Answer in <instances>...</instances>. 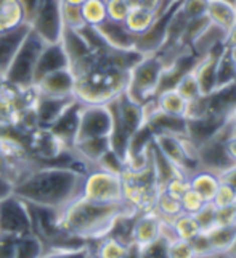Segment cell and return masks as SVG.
<instances>
[{
	"instance_id": "obj_2",
	"label": "cell",
	"mask_w": 236,
	"mask_h": 258,
	"mask_svg": "<svg viewBox=\"0 0 236 258\" xmlns=\"http://www.w3.org/2000/svg\"><path fill=\"white\" fill-rule=\"evenodd\" d=\"M135 210L126 202L98 204L79 196L60 210V226L84 242H95L108 236L121 216L134 215Z\"/></svg>"
},
{
	"instance_id": "obj_22",
	"label": "cell",
	"mask_w": 236,
	"mask_h": 258,
	"mask_svg": "<svg viewBox=\"0 0 236 258\" xmlns=\"http://www.w3.org/2000/svg\"><path fill=\"white\" fill-rule=\"evenodd\" d=\"M109 149H111L109 137H92V139H82V141H77L74 145H72V152H74L82 161H85L90 168H95L96 161H98Z\"/></svg>"
},
{
	"instance_id": "obj_43",
	"label": "cell",
	"mask_w": 236,
	"mask_h": 258,
	"mask_svg": "<svg viewBox=\"0 0 236 258\" xmlns=\"http://www.w3.org/2000/svg\"><path fill=\"white\" fill-rule=\"evenodd\" d=\"M167 256L169 258H196L194 250L188 240L175 239L167 242Z\"/></svg>"
},
{
	"instance_id": "obj_17",
	"label": "cell",
	"mask_w": 236,
	"mask_h": 258,
	"mask_svg": "<svg viewBox=\"0 0 236 258\" xmlns=\"http://www.w3.org/2000/svg\"><path fill=\"white\" fill-rule=\"evenodd\" d=\"M207 115L222 119H230L236 111V83L217 87L214 92L206 95Z\"/></svg>"
},
{
	"instance_id": "obj_34",
	"label": "cell",
	"mask_w": 236,
	"mask_h": 258,
	"mask_svg": "<svg viewBox=\"0 0 236 258\" xmlns=\"http://www.w3.org/2000/svg\"><path fill=\"white\" fill-rule=\"evenodd\" d=\"M172 226L175 229V234L178 239H183V240H191L196 234L201 232L199 226L194 220L193 215H188V213H180L178 216H175L172 220Z\"/></svg>"
},
{
	"instance_id": "obj_42",
	"label": "cell",
	"mask_w": 236,
	"mask_h": 258,
	"mask_svg": "<svg viewBox=\"0 0 236 258\" xmlns=\"http://www.w3.org/2000/svg\"><path fill=\"white\" fill-rule=\"evenodd\" d=\"M190 244H191V247L194 250V255H196V258H212V256L217 255L206 232L196 234V236L190 240Z\"/></svg>"
},
{
	"instance_id": "obj_48",
	"label": "cell",
	"mask_w": 236,
	"mask_h": 258,
	"mask_svg": "<svg viewBox=\"0 0 236 258\" xmlns=\"http://www.w3.org/2000/svg\"><path fill=\"white\" fill-rule=\"evenodd\" d=\"M20 237L0 234V258H13L16 250V242Z\"/></svg>"
},
{
	"instance_id": "obj_53",
	"label": "cell",
	"mask_w": 236,
	"mask_h": 258,
	"mask_svg": "<svg viewBox=\"0 0 236 258\" xmlns=\"http://www.w3.org/2000/svg\"><path fill=\"white\" fill-rule=\"evenodd\" d=\"M220 181H225V182H228L231 184L233 187H236V165H233L228 171H225L222 176H220Z\"/></svg>"
},
{
	"instance_id": "obj_33",
	"label": "cell",
	"mask_w": 236,
	"mask_h": 258,
	"mask_svg": "<svg viewBox=\"0 0 236 258\" xmlns=\"http://www.w3.org/2000/svg\"><path fill=\"white\" fill-rule=\"evenodd\" d=\"M80 12H82V18L87 26L96 28L104 20H108L104 0H85V2L80 5Z\"/></svg>"
},
{
	"instance_id": "obj_47",
	"label": "cell",
	"mask_w": 236,
	"mask_h": 258,
	"mask_svg": "<svg viewBox=\"0 0 236 258\" xmlns=\"http://www.w3.org/2000/svg\"><path fill=\"white\" fill-rule=\"evenodd\" d=\"M138 258H169L167 256V240L159 237L156 242L138 248Z\"/></svg>"
},
{
	"instance_id": "obj_61",
	"label": "cell",
	"mask_w": 236,
	"mask_h": 258,
	"mask_svg": "<svg viewBox=\"0 0 236 258\" xmlns=\"http://www.w3.org/2000/svg\"><path fill=\"white\" fill-rule=\"evenodd\" d=\"M234 7H236V4H234Z\"/></svg>"
},
{
	"instance_id": "obj_35",
	"label": "cell",
	"mask_w": 236,
	"mask_h": 258,
	"mask_svg": "<svg viewBox=\"0 0 236 258\" xmlns=\"http://www.w3.org/2000/svg\"><path fill=\"white\" fill-rule=\"evenodd\" d=\"M40 258H93V250L90 244L68 248H50L45 250Z\"/></svg>"
},
{
	"instance_id": "obj_27",
	"label": "cell",
	"mask_w": 236,
	"mask_h": 258,
	"mask_svg": "<svg viewBox=\"0 0 236 258\" xmlns=\"http://www.w3.org/2000/svg\"><path fill=\"white\" fill-rule=\"evenodd\" d=\"M154 20H156V15L153 12L145 10L142 7H137V8H130L129 10V15L124 20V24L134 36H140L145 31L150 29Z\"/></svg>"
},
{
	"instance_id": "obj_14",
	"label": "cell",
	"mask_w": 236,
	"mask_h": 258,
	"mask_svg": "<svg viewBox=\"0 0 236 258\" xmlns=\"http://www.w3.org/2000/svg\"><path fill=\"white\" fill-rule=\"evenodd\" d=\"M64 68H69V60L66 50L61 42L58 44H47L44 50L40 52V56L36 64L34 71V84H37L40 79L45 78L47 75L55 71H60Z\"/></svg>"
},
{
	"instance_id": "obj_4",
	"label": "cell",
	"mask_w": 236,
	"mask_h": 258,
	"mask_svg": "<svg viewBox=\"0 0 236 258\" xmlns=\"http://www.w3.org/2000/svg\"><path fill=\"white\" fill-rule=\"evenodd\" d=\"M162 71H164V64H162L159 55H145L129 73L126 94L142 105L148 102L158 92Z\"/></svg>"
},
{
	"instance_id": "obj_18",
	"label": "cell",
	"mask_w": 236,
	"mask_h": 258,
	"mask_svg": "<svg viewBox=\"0 0 236 258\" xmlns=\"http://www.w3.org/2000/svg\"><path fill=\"white\" fill-rule=\"evenodd\" d=\"M96 31L100 32V36L109 47L117 48V50H135V39L124 23L104 20L101 24L96 26Z\"/></svg>"
},
{
	"instance_id": "obj_3",
	"label": "cell",
	"mask_w": 236,
	"mask_h": 258,
	"mask_svg": "<svg viewBox=\"0 0 236 258\" xmlns=\"http://www.w3.org/2000/svg\"><path fill=\"white\" fill-rule=\"evenodd\" d=\"M47 44L40 39L34 31L29 29L28 36L24 37L18 52L15 53L10 67L7 68L4 79L20 89L34 86V71L36 64Z\"/></svg>"
},
{
	"instance_id": "obj_44",
	"label": "cell",
	"mask_w": 236,
	"mask_h": 258,
	"mask_svg": "<svg viewBox=\"0 0 236 258\" xmlns=\"http://www.w3.org/2000/svg\"><path fill=\"white\" fill-rule=\"evenodd\" d=\"M106 5V16L111 21L124 23L126 16L129 15L130 7L127 5L126 0H104Z\"/></svg>"
},
{
	"instance_id": "obj_1",
	"label": "cell",
	"mask_w": 236,
	"mask_h": 258,
	"mask_svg": "<svg viewBox=\"0 0 236 258\" xmlns=\"http://www.w3.org/2000/svg\"><path fill=\"white\" fill-rule=\"evenodd\" d=\"M85 174L69 166H36L15 184L13 194L26 204L61 210L82 192Z\"/></svg>"
},
{
	"instance_id": "obj_56",
	"label": "cell",
	"mask_w": 236,
	"mask_h": 258,
	"mask_svg": "<svg viewBox=\"0 0 236 258\" xmlns=\"http://www.w3.org/2000/svg\"><path fill=\"white\" fill-rule=\"evenodd\" d=\"M61 2H64V4H69V5H76V7H80L82 5L85 0H61Z\"/></svg>"
},
{
	"instance_id": "obj_8",
	"label": "cell",
	"mask_w": 236,
	"mask_h": 258,
	"mask_svg": "<svg viewBox=\"0 0 236 258\" xmlns=\"http://www.w3.org/2000/svg\"><path fill=\"white\" fill-rule=\"evenodd\" d=\"M32 232L29 205L15 194L0 202V234L23 237Z\"/></svg>"
},
{
	"instance_id": "obj_7",
	"label": "cell",
	"mask_w": 236,
	"mask_h": 258,
	"mask_svg": "<svg viewBox=\"0 0 236 258\" xmlns=\"http://www.w3.org/2000/svg\"><path fill=\"white\" fill-rule=\"evenodd\" d=\"M231 136H233V129L228 119L220 131H218L217 136H214L212 139H209L207 142L199 145L198 147L199 169L210 171L220 177L225 171H228L233 165H236L230 158L228 152H226V145H225L226 139H230Z\"/></svg>"
},
{
	"instance_id": "obj_54",
	"label": "cell",
	"mask_w": 236,
	"mask_h": 258,
	"mask_svg": "<svg viewBox=\"0 0 236 258\" xmlns=\"http://www.w3.org/2000/svg\"><path fill=\"white\" fill-rule=\"evenodd\" d=\"M225 145H226V152H228L230 158L236 163V136H231L230 139H226Z\"/></svg>"
},
{
	"instance_id": "obj_60",
	"label": "cell",
	"mask_w": 236,
	"mask_h": 258,
	"mask_svg": "<svg viewBox=\"0 0 236 258\" xmlns=\"http://www.w3.org/2000/svg\"><path fill=\"white\" fill-rule=\"evenodd\" d=\"M212 258H225L223 255H215V256H212Z\"/></svg>"
},
{
	"instance_id": "obj_28",
	"label": "cell",
	"mask_w": 236,
	"mask_h": 258,
	"mask_svg": "<svg viewBox=\"0 0 236 258\" xmlns=\"http://www.w3.org/2000/svg\"><path fill=\"white\" fill-rule=\"evenodd\" d=\"M207 237L212 244L217 255H223L225 250L228 248L233 240L236 239V223L234 224H226V226H218L215 224L212 229L207 231Z\"/></svg>"
},
{
	"instance_id": "obj_37",
	"label": "cell",
	"mask_w": 236,
	"mask_h": 258,
	"mask_svg": "<svg viewBox=\"0 0 236 258\" xmlns=\"http://www.w3.org/2000/svg\"><path fill=\"white\" fill-rule=\"evenodd\" d=\"M95 168H100V169H103V171L122 176V173L126 171V161L122 157H119L114 150L109 149L98 161H96Z\"/></svg>"
},
{
	"instance_id": "obj_52",
	"label": "cell",
	"mask_w": 236,
	"mask_h": 258,
	"mask_svg": "<svg viewBox=\"0 0 236 258\" xmlns=\"http://www.w3.org/2000/svg\"><path fill=\"white\" fill-rule=\"evenodd\" d=\"M225 47L226 48H234L236 47V23L233 26L226 31V36H225Z\"/></svg>"
},
{
	"instance_id": "obj_58",
	"label": "cell",
	"mask_w": 236,
	"mask_h": 258,
	"mask_svg": "<svg viewBox=\"0 0 236 258\" xmlns=\"http://www.w3.org/2000/svg\"><path fill=\"white\" fill-rule=\"evenodd\" d=\"M230 123H231V129H233V136H236V111L233 113V116L230 118Z\"/></svg>"
},
{
	"instance_id": "obj_31",
	"label": "cell",
	"mask_w": 236,
	"mask_h": 258,
	"mask_svg": "<svg viewBox=\"0 0 236 258\" xmlns=\"http://www.w3.org/2000/svg\"><path fill=\"white\" fill-rule=\"evenodd\" d=\"M154 212L158 213V216L161 220H167V221H172L175 216H178L182 213V205H180V200L169 196L166 190H159L156 202H154Z\"/></svg>"
},
{
	"instance_id": "obj_20",
	"label": "cell",
	"mask_w": 236,
	"mask_h": 258,
	"mask_svg": "<svg viewBox=\"0 0 236 258\" xmlns=\"http://www.w3.org/2000/svg\"><path fill=\"white\" fill-rule=\"evenodd\" d=\"M29 29V24L23 23L13 29L0 32V71H2V75H5L7 68L10 67L15 53L18 52V48L23 44L24 37L28 36Z\"/></svg>"
},
{
	"instance_id": "obj_46",
	"label": "cell",
	"mask_w": 236,
	"mask_h": 258,
	"mask_svg": "<svg viewBox=\"0 0 236 258\" xmlns=\"http://www.w3.org/2000/svg\"><path fill=\"white\" fill-rule=\"evenodd\" d=\"M204 204H206V202L202 200V197L199 196V194L194 192L193 189L186 190L182 196V199H180L182 213H188V215H194Z\"/></svg>"
},
{
	"instance_id": "obj_62",
	"label": "cell",
	"mask_w": 236,
	"mask_h": 258,
	"mask_svg": "<svg viewBox=\"0 0 236 258\" xmlns=\"http://www.w3.org/2000/svg\"><path fill=\"white\" fill-rule=\"evenodd\" d=\"M177 2H178V0H177Z\"/></svg>"
},
{
	"instance_id": "obj_5",
	"label": "cell",
	"mask_w": 236,
	"mask_h": 258,
	"mask_svg": "<svg viewBox=\"0 0 236 258\" xmlns=\"http://www.w3.org/2000/svg\"><path fill=\"white\" fill-rule=\"evenodd\" d=\"M153 144L185 176H190L199 169L198 147L186 137L172 134H156L153 137Z\"/></svg>"
},
{
	"instance_id": "obj_29",
	"label": "cell",
	"mask_w": 236,
	"mask_h": 258,
	"mask_svg": "<svg viewBox=\"0 0 236 258\" xmlns=\"http://www.w3.org/2000/svg\"><path fill=\"white\" fill-rule=\"evenodd\" d=\"M24 23L18 0H0V32L13 29Z\"/></svg>"
},
{
	"instance_id": "obj_38",
	"label": "cell",
	"mask_w": 236,
	"mask_h": 258,
	"mask_svg": "<svg viewBox=\"0 0 236 258\" xmlns=\"http://www.w3.org/2000/svg\"><path fill=\"white\" fill-rule=\"evenodd\" d=\"M194 220H196L201 232H207L215 226V218H217V207L212 202H206L196 213L193 215Z\"/></svg>"
},
{
	"instance_id": "obj_23",
	"label": "cell",
	"mask_w": 236,
	"mask_h": 258,
	"mask_svg": "<svg viewBox=\"0 0 236 258\" xmlns=\"http://www.w3.org/2000/svg\"><path fill=\"white\" fill-rule=\"evenodd\" d=\"M188 181L190 189L199 194L204 202H212L218 185H220V177L210 171H204V169H198V171L190 174Z\"/></svg>"
},
{
	"instance_id": "obj_13",
	"label": "cell",
	"mask_w": 236,
	"mask_h": 258,
	"mask_svg": "<svg viewBox=\"0 0 236 258\" xmlns=\"http://www.w3.org/2000/svg\"><path fill=\"white\" fill-rule=\"evenodd\" d=\"M76 97H50L39 92V99L34 105V113L39 127L50 129L52 124L61 116V113L68 108V105Z\"/></svg>"
},
{
	"instance_id": "obj_39",
	"label": "cell",
	"mask_w": 236,
	"mask_h": 258,
	"mask_svg": "<svg viewBox=\"0 0 236 258\" xmlns=\"http://www.w3.org/2000/svg\"><path fill=\"white\" fill-rule=\"evenodd\" d=\"M61 18L66 29H80L82 26H85L80 7L61 2Z\"/></svg>"
},
{
	"instance_id": "obj_26",
	"label": "cell",
	"mask_w": 236,
	"mask_h": 258,
	"mask_svg": "<svg viewBox=\"0 0 236 258\" xmlns=\"http://www.w3.org/2000/svg\"><path fill=\"white\" fill-rule=\"evenodd\" d=\"M154 99H156V105H158L159 111L166 113V115L185 118L186 105H188V102H186L183 97L175 91V89L162 91V92L154 95Z\"/></svg>"
},
{
	"instance_id": "obj_45",
	"label": "cell",
	"mask_w": 236,
	"mask_h": 258,
	"mask_svg": "<svg viewBox=\"0 0 236 258\" xmlns=\"http://www.w3.org/2000/svg\"><path fill=\"white\" fill-rule=\"evenodd\" d=\"M188 189H190V181H188V176H185V174L174 176L172 179L167 181L164 187H162V190H166L169 196H172L178 200L182 199V196Z\"/></svg>"
},
{
	"instance_id": "obj_36",
	"label": "cell",
	"mask_w": 236,
	"mask_h": 258,
	"mask_svg": "<svg viewBox=\"0 0 236 258\" xmlns=\"http://www.w3.org/2000/svg\"><path fill=\"white\" fill-rule=\"evenodd\" d=\"M174 89L183 97L186 102H193V100H196L198 97L202 95L198 81H196V78H194V75H193V71L188 73V75H185L180 81H178L177 86Z\"/></svg>"
},
{
	"instance_id": "obj_11",
	"label": "cell",
	"mask_w": 236,
	"mask_h": 258,
	"mask_svg": "<svg viewBox=\"0 0 236 258\" xmlns=\"http://www.w3.org/2000/svg\"><path fill=\"white\" fill-rule=\"evenodd\" d=\"M84 105L77 99L72 100L68 108L61 113V116L52 124L50 131L58 137L63 142L66 149L72 150V145L76 142L77 131H79V123H80V111H82Z\"/></svg>"
},
{
	"instance_id": "obj_6",
	"label": "cell",
	"mask_w": 236,
	"mask_h": 258,
	"mask_svg": "<svg viewBox=\"0 0 236 258\" xmlns=\"http://www.w3.org/2000/svg\"><path fill=\"white\" fill-rule=\"evenodd\" d=\"M80 196L87 200L98 202V204H119V202H124L122 176L103 171L100 168H92L84 177Z\"/></svg>"
},
{
	"instance_id": "obj_30",
	"label": "cell",
	"mask_w": 236,
	"mask_h": 258,
	"mask_svg": "<svg viewBox=\"0 0 236 258\" xmlns=\"http://www.w3.org/2000/svg\"><path fill=\"white\" fill-rule=\"evenodd\" d=\"M236 83V60L230 48H223L217 60V87Z\"/></svg>"
},
{
	"instance_id": "obj_21",
	"label": "cell",
	"mask_w": 236,
	"mask_h": 258,
	"mask_svg": "<svg viewBox=\"0 0 236 258\" xmlns=\"http://www.w3.org/2000/svg\"><path fill=\"white\" fill-rule=\"evenodd\" d=\"M145 124L151 129V133L154 136L156 134H172V136L186 137V118L166 115V113L156 110L153 115L146 118Z\"/></svg>"
},
{
	"instance_id": "obj_12",
	"label": "cell",
	"mask_w": 236,
	"mask_h": 258,
	"mask_svg": "<svg viewBox=\"0 0 236 258\" xmlns=\"http://www.w3.org/2000/svg\"><path fill=\"white\" fill-rule=\"evenodd\" d=\"M130 237H132V245L137 248H143L156 242L161 237V218L158 213L154 210L137 213L134 218Z\"/></svg>"
},
{
	"instance_id": "obj_9",
	"label": "cell",
	"mask_w": 236,
	"mask_h": 258,
	"mask_svg": "<svg viewBox=\"0 0 236 258\" xmlns=\"http://www.w3.org/2000/svg\"><path fill=\"white\" fill-rule=\"evenodd\" d=\"M29 26L45 44L61 42L64 31L61 18V0H44L34 18L29 21Z\"/></svg>"
},
{
	"instance_id": "obj_10",
	"label": "cell",
	"mask_w": 236,
	"mask_h": 258,
	"mask_svg": "<svg viewBox=\"0 0 236 258\" xmlns=\"http://www.w3.org/2000/svg\"><path fill=\"white\" fill-rule=\"evenodd\" d=\"M111 131L112 115L108 105H84L82 111H80L76 142L82 139H92V137H109Z\"/></svg>"
},
{
	"instance_id": "obj_51",
	"label": "cell",
	"mask_w": 236,
	"mask_h": 258,
	"mask_svg": "<svg viewBox=\"0 0 236 258\" xmlns=\"http://www.w3.org/2000/svg\"><path fill=\"white\" fill-rule=\"evenodd\" d=\"M13 189H15V184L8 179L5 174L0 173V202L7 197L13 196Z\"/></svg>"
},
{
	"instance_id": "obj_24",
	"label": "cell",
	"mask_w": 236,
	"mask_h": 258,
	"mask_svg": "<svg viewBox=\"0 0 236 258\" xmlns=\"http://www.w3.org/2000/svg\"><path fill=\"white\" fill-rule=\"evenodd\" d=\"M206 16L210 23L228 31L236 23V7L228 2H223V0H209Z\"/></svg>"
},
{
	"instance_id": "obj_25",
	"label": "cell",
	"mask_w": 236,
	"mask_h": 258,
	"mask_svg": "<svg viewBox=\"0 0 236 258\" xmlns=\"http://www.w3.org/2000/svg\"><path fill=\"white\" fill-rule=\"evenodd\" d=\"M93 258H127L132 245L126 244L112 236H104L100 240H95Z\"/></svg>"
},
{
	"instance_id": "obj_41",
	"label": "cell",
	"mask_w": 236,
	"mask_h": 258,
	"mask_svg": "<svg viewBox=\"0 0 236 258\" xmlns=\"http://www.w3.org/2000/svg\"><path fill=\"white\" fill-rule=\"evenodd\" d=\"M207 5L209 0H180V12L186 16L188 20L201 18L206 16L207 13Z\"/></svg>"
},
{
	"instance_id": "obj_49",
	"label": "cell",
	"mask_w": 236,
	"mask_h": 258,
	"mask_svg": "<svg viewBox=\"0 0 236 258\" xmlns=\"http://www.w3.org/2000/svg\"><path fill=\"white\" fill-rule=\"evenodd\" d=\"M236 223V208L233 207H222L217 208V218L215 224L218 226H226V224H234Z\"/></svg>"
},
{
	"instance_id": "obj_19",
	"label": "cell",
	"mask_w": 236,
	"mask_h": 258,
	"mask_svg": "<svg viewBox=\"0 0 236 258\" xmlns=\"http://www.w3.org/2000/svg\"><path fill=\"white\" fill-rule=\"evenodd\" d=\"M223 48L225 47H220L217 50L207 53L206 56H202L193 70V75L198 81L202 95H209L217 89V60L223 52Z\"/></svg>"
},
{
	"instance_id": "obj_16",
	"label": "cell",
	"mask_w": 236,
	"mask_h": 258,
	"mask_svg": "<svg viewBox=\"0 0 236 258\" xmlns=\"http://www.w3.org/2000/svg\"><path fill=\"white\" fill-rule=\"evenodd\" d=\"M226 121L228 119L217 118L214 115L186 119V139L193 142L196 147H199L201 144H204L209 139H212L214 136H217Z\"/></svg>"
},
{
	"instance_id": "obj_55",
	"label": "cell",
	"mask_w": 236,
	"mask_h": 258,
	"mask_svg": "<svg viewBox=\"0 0 236 258\" xmlns=\"http://www.w3.org/2000/svg\"><path fill=\"white\" fill-rule=\"evenodd\" d=\"M223 256H225V258H236V239L233 240V244L225 250Z\"/></svg>"
},
{
	"instance_id": "obj_57",
	"label": "cell",
	"mask_w": 236,
	"mask_h": 258,
	"mask_svg": "<svg viewBox=\"0 0 236 258\" xmlns=\"http://www.w3.org/2000/svg\"><path fill=\"white\" fill-rule=\"evenodd\" d=\"M126 2L130 8H137L142 5V0H126Z\"/></svg>"
},
{
	"instance_id": "obj_50",
	"label": "cell",
	"mask_w": 236,
	"mask_h": 258,
	"mask_svg": "<svg viewBox=\"0 0 236 258\" xmlns=\"http://www.w3.org/2000/svg\"><path fill=\"white\" fill-rule=\"evenodd\" d=\"M44 0H18V4L23 10V15H24V23H28L34 18L36 12L39 10V7L42 5Z\"/></svg>"
},
{
	"instance_id": "obj_32",
	"label": "cell",
	"mask_w": 236,
	"mask_h": 258,
	"mask_svg": "<svg viewBox=\"0 0 236 258\" xmlns=\"http://www.w3.org/2000/svg\"><path fill=\"white\" fill-rule=\"evenodd\" d=\"M45 252V247L36 234H26L16 242L13 258H40Z\"/></svg>"
},
{
	"instance_id": "obj_15",
	"label": "cell",
	"mask_w": 236,
	"mask_h": 258,
	"mask_svg": "<svg viewBox=\"0 0 236 258\" xmlns=\"http://www.w3.org/2000/svg\"><path fill=\"white\" fill-rule=\"evenodd\" d=\"M40 94L50 97H74L76 79L69 68L55 71L34 84Z\"/></svg>"
},
{
	"instance_id": "obj_40",
	"label": "cell",
	"mask_w": 236,
	"mask_h": 258,
	"mask_svg": "<svg viewBox=\"0 0 236 258\" xmlns=\"http://www.w3.org/2000/svg\"><path fill=\"white\" fill-rule=\"evenodd\" d=\"M212 204L217 208H222V207H233L236 204V187H233L231 184L220 181V185L214 196Z\"/></svg>"
},
{
	"instance_id": "obj_59",
	"label": "cell",
	"mask_w": 236,
	"mask_h": 258,
	"mask_svg": "<svg viewBox=\"0 0 236 258\" xmlns=\"http://www.w3.org/2000/svg\"><path fill=\"white\" fill-rule=\"evenodd\" d=\"M223 2H228V4L234 5V4H236V0H223Z\"/></svg>"
}]
</instances>
